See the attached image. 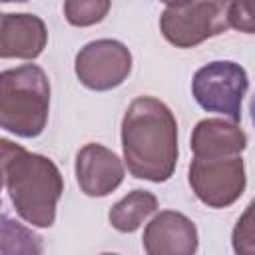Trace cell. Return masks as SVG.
<instances>
[{
	"mask_svg": "<svg viewBox=\"0 0 255 255\" xmlns=\"http://www.w3.org/2000/svg\"><path fill=\"white\" fill-rule=\"evenodd\" d=\"M122 147L133 177L167 181L177 163V122L171 110L157 98H135L122 122Z\"/></svg>",
	"mask_w": 255,
	"mask_h": 255,
	"instance_id": "6da1fadb",
	"label": "cell"
},
{
	"mask_svg": "<svg viewBox=\"0 0 255 255\" xmlns=\"http://www.w3.org/2000/svg\"><path fill=\"white\" fill-rule=\"evenodd\" d=\"M0 147L4 187L18 215L36 227H50L64 191L60 169L52 159L30 153L6 137L0 141Z\"/></svg>",
	"mask_w": 255,
	"mask_h": 255,
	"instance_id": "7a4b0ae2",
	"label": "cell"
},
{
	"mask_svg": "<svg viewBox=\"0 0 255 255\" xmlns=\"http://www.w3.org/2000/svg\"><path fill=\"white\" fill-rule=\"evenodd\" d=\"M50 112V84L42 68L26 64L0 76V126L20 137L44 131Z\"/></svg>",
	"mask_w": 255,
	"mask_h": 255,
	"instance_id": "3957f363",
	"label": "cell"
},
{
	"mask_svg": "<svg viewBox=\"0 0 255 255\" xmlns=\"http://www.w3.org/2000/svg\"><path fill=\"white\" fill-rule=\"evenodd\" d=\"M231 0H187L167 6L159 18L163 38L177 48H193L223 34L229 26Z\"/></svg>",
	"mask_w": 255,
	"mask_h": 255,
	"instance_id": "277c9868",
	"label": "cell"
},
{
	"mask_svg": "<svg viewBox=\"0 0 255 255\" xmlns=\"http://www.w3.org/2000/svg\"><path fill=\"white\" fill-rule=\"evenodd\" d=\"M247 88V72L235 62L205 64L191 80L195 102L203 110L221 114L235 124L241 120V102Z\"/></svg>",
	"mask_w": 255,
	"mask_h": 255,
	"instance_id": "5b68a950",
	"label": "cell"
},
{
	"mask_svg": "<svg viewBox=\"0 0 255 255\" xmlns=\"http://www.w3.org/2000/svg\"><path fill=\"white\" fill-rule=\"evenodd\" d=\"M245 165L239 155L199 159L189 165V185L209 207H227L245 191Z\"/></svg>",
	"mask_w": 255,
	"mask_h": 255,
	"instance_id": "8992f818",
	"label": "cell"
},
{
	"mask_svg": "<svg viewBox=\"0 0 255 255\" xmlns=\"http://www.w3.org/2000/svg\"><path fill=\"white\" fill-rule=\"evenodd\" d=\"M131 72V54L118 40H96L76 56V76L82 86L106 92L124 84Z\"/></svg>",
	"mask_w": 255,
	"mask_h": 255,
	"instance_id": "52a82bcc",
	"label": "cell"
},
{
	"mask_svg": "<svg viewBox=\"0 0 255 255\" xmlns=\"http://www.w3.org/2000/svg\"><path fill=\"white\" fill-rule=\"evenodd\" d=\"M76 177L86 195L104 197L124 181V165L112 149L88 143L76 155Z\"/></svg>",
	"mask_w": 255,
	"mask_h": 255,
	"instance_id": "ba28073f",
	"label": "cell"
},
{
	"mask_svg": "<svg viewBox=\"0 0 255 255\" xmlns=\"http://www.w3.org/2000/svg\"><path fill=\"white\" fill-rule=\"evenodd\" d=\"M143 249L149 255H191L197 249V229L183 213L161 211L143 231Z\"/></svg>",
	"mask_w": 255,
	"mask_h": 255,
	"instance_id": "9c48e42d",
	"label": "cell"
},
{
	"mask_svg": "<svg viewBox=\"0 0 255 255\" xmlns=\"http://www.w3.org/2000/svg\"><path fill=\"white\" fill-rule=\"evenodd\" d=\"M48 42L44 22L34 14H2L0 20V56L34 60Z\"/></svg>",
	"mask_w": 255,
	"mask_h": 255,
	"instance_id": "30bf717a",
	"label": "cell"
},
{
	"mask_svg": "<svg viewBox=\"0 0 255 255\" xmlns=\"http://www.w3.org/2000/svg\"><path fill=\"white\" fill-rule=\"evenodd\" d=\"M247 145V137L235 122L217 118L201 120L191 133V151L199 159H217L239 155Z\"/></svg>",
	"mask_w": 255,
	"mask_h": 255,
	"instance_id": "8fae6325",
	"label": "cell"
},
{
	"mask_svg": "<svg viewBox=\"0 0 255 255\" xmlns=\"http://www.w3.org/2000/svg\"><path fill=\"white\" fill-rule=\"evenodd\" d=\"M157 209V197L143 189H133L110 209V223L122 233H131Z\"/></svg>",
	"mask_w": 255,
	"mask_h": 255,
	"instance_id": "7c38bea8",
	"label": "cell"
},
{
	"mask_svg": "<svg viewBox=\"0 0 255 255\" xmlns=\"http://www.w3.org/2000/svg\"><path fill=\"white\" fill-rule=\"evenodd\" d=\"M112 0H66L64 16L72 26H94L110 12Z\"/></svg>",
	"mask_w": 255,
	"mask_h": 255,
	"instance_id": "4fadbf2b",
	"label": "cell"
},
{
	"mask_svg": "<svg viewBox=\"0 0 255 255\" xmlns=\"http://www.w3.org/2000/svg\"><path fill=\"white\" fill-rule=\"evenodd\" d=\"M235 253H255V197L237 219L231 233Z\"/></svg>",
	"mask_w": 255,
	"mask_h": 255,
	"instance_id": "5bb4252c",
	"label": "cell"
},
{
	"mask_svg": "<svg viewBox=\"0 0 255 255\" xmlns=\"http://www.w3.org/2000/svg\"><path fill=\"white\" fill-rule=\"evenodd\" d=\"M2 239H18L14 247L16 253H40L42 251L40 237L28 231L26 227L10 221L6 215L2 217Z\"/></svg>",
	"mask_w": 255,
	"mask_h": 255,
	"instance_id": "9a60e30c",
	"label": "cell"
},
{
	"mask_svg": "<svg viewBox=\"0 0 255 255\" xmlns=\"http://www.w3.org/2000/svg\"><path fill=\"white\" fill-rule=\"evenodd\" d=\"M231 26L245 34H255V0H231Z\"/></svg>",
	"mask_w": 255,
	"mask_h": 255,
	"instance_id": "2e32d148",
	"label": "cell"
},
{
	"mask_svg": "<svg viewBox=\"0 0 255 255\" xmlns=\"http://www.w3.org/2000/svg\"><path fill=\"white\" fill-rule=\"evenodd\" d=\"M161 2H165L167 6H179V4H183V2H187V0H161Z\"/></svg>",
	"mask_w": 255,
	"mask_h": 255,
	"instance_id": "e0dca14e",
	"label": "cell"
},
{
	"mask_svg": "<svg viewBox=\"0 0 255 255\" xmlns=\"http://www.w3.org/2000/svg\"><path fill=\"white\" fill-rule=\"evenodd\" d=\"M251 120H253V126H255V98L251 102Z\"/></svg>",
	"mask_w": 255,
	"mask_h": 255,
	"instance_id": "ac0fdd59",
	"label": "cell"
},
{
	"mask_svg": "<svg viewBox=\"0 0 255 255\" xmlns=\"http://www.w3.org/2000/svg\"><path fill=\"white\" fill-rule=\"evenodd\" d=\"M0 2H4V4H8V2H26V0H0Z\"/></svg>",
	"mask_w": 255,
	"mask_h": 255,
	"instance_id": "d6986e66",
	"label": "cell"
}]
</instances>
